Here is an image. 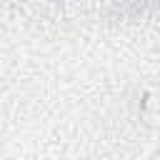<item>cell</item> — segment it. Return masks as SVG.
Here are the masks:
<instances>
[{
    "instance_id": "1",
    "label": "cell",
    "mask_w": 160,
    "mask_h": 160,
    "mask_svg": "<svg viewBox=\"0 0 160 160\" xmlns=\"http://www.w3.org/2000/svg\"><path fill=\"white\" fill-rule=\"evenodd\" d=\"M115 2H120L125 10H132V12H142V10L152 8L158 0H115Z\"/></svg>"
}]
</instances>
